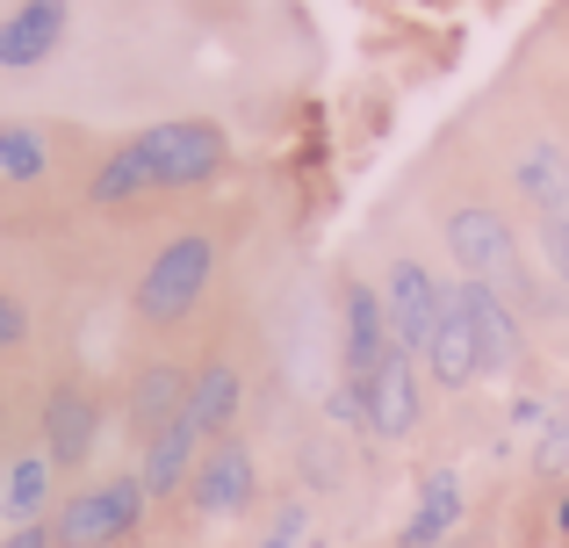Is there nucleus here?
I'll list each match as a JSON object with an SVG mask.
<instances>
[{
  "instance_id": "nucleus-9",
  "label": "nucleus",
  "mask_w": 569,
  "mask_h": 548,
  "mask_svg": "<svg viewBox=\"0 0 569 548\" xmlns=\"http://www.w3.org/2000/svg\"><path fill=\"white\" fill-rule=\"evenodd\" d=\"M72 37V0H14L0 14V72H43Z\"/></svg>"
},
{
  "instance_id": "nucleus-22",
  "label": "nucleus",
  "mask_w": 569,
  "mask_h": 548,
  "mask_svg": "<svg viewBox=\"0 0 569 548\" xmlns=\"http://www.w3.org/2000/svg\"><path fill=\"white\" fill-rule=\"evenodd\" d=\"M22 347H29V303L14 289H0V361H14Z\"/></svg>"
},
{
  "instance_id": "nucleus-4",
  "label": "nucleus",
  "mask_w": 569,
  "mask_h": 548,
  "mask_svg": "<svg viewBox=\"0 0 569 548\" xmlns=\"http://www.w3.org/2000/svg\"><path fill=\"white\" fill-rule=\"evenodd\" d=\"M144 512H152V498H144L138 469H123V477H101L87 491H72L51 512V541L58 548H116L144 527Z\"/></svg>"
},
{
  "instance_id": "nucleus-23",
  "label": "nucleus",
  "mask_w": 569,
  "mask_h": 548,
  "mask_svg": "<svg viewBox=\"0 0 569 548\" xmlns=\"http://www.w3.org/2000/svg\"><path fill=\"white\" fill-rule=\"evenodd\" d=\"M303 527H310V506H281L260 548H296V541H303Z\"/></svg>"
},
{
  "instance_id": "nucleus-21",
  "label": "nucleus",
  "mask_w": 569,
  "mask_h": 548,
  "mask_svg": "<svg viewBox=\"0 0 569 548\" xmlns=\"http://www.w3.org/2000/svg\"><path fill=\"white\" fill-rule=\"evenodd\" d=\"M533 469H541V477H562L569 469V405H548L541 440H533Z\"/></svg>"
},
{
  "instance_id": "nucleus-6",
  "label": "nucleus",
  "mask_w": 569,
  "mask_h": 548,
  "mask_svg": "<svg viewBox=\"0 0 569 548\" xmlns=\"http://www.w3.org/2000/svg\"><path fill=\"white\" fill-rule=\"evenodd\" d=\"M252 491H260V462H252V448L238 434L209 440L202 462H194V477H188V506L202 512V520H238V512L252 506Z\"/></svg>"
},
{
  "instance_id": "nucleus-20",
  "label": "nucleus",
  "mask_w": 569,
  "mask_h": 548,
  "mask_svg": "<svg viewBox=\"0 0 569 548\" xmlns=\"http://www.w3.org/2000/svg\"><path fill=\"white\" fill-rule=\"evenodd\" d=\"M533 246H541V268L569 289V210H541V217H533Z\"/></svg>"
},
{
  "instance_id": "nucleus-12",
  "label": "nucleus",
  "mask_w": 569,
  "mask_h": 548,
  "mask_svg": "<svg viewBox=\"0 0 569 548\" xmlns=\"http://www.w3.org/2000/svg\"><path fill=\"white\" fill-rule=\"evenodd\" d=\"M94 440H101V397L72 376L51 382V397H43V455L58 469H87L94 462Z\"/></svg>"
},
{
  "instance_id": "nucleus-1",
  "label": "nucleus",
  "mask_w": 569,
  "mask_h": 548,
  "mask_svg": "<svg viewBox=\"0 0 569 548\" xmlns=\"http://www.w3.org/2000/svg\"><path fill=\"white\" fill-rule=\"evenodd\" d=\"M223 167H231L223 123H209V116H167V123L123 138L87 173V202L123 210V202H144V196H188V188H209Z\"/></svg>"
},
{
  "instance_id": "nucleus-2",
  "label": "nucleus",
  "mask_w": 569,
  "mask_h": 548,
  "mask_svg": "<svg viewBox=\"0 0 569 548\" xmlns=\"http://www.w3.org/2000/svg\"><path fill=\"white\" fill-rule=\"evenodd\" d=\"M209 281H217V239H209V231H181V239H167L144 260L138 289H130V310L167 332V325H181V318L202 310Z\"/></svg>"
},
{
  "instance_id": "nucleus-24",
  "label": "nucleus",
  "mask_w": 569,
  "mask_h": 548,
  "mask_svg": "<svg viewBox=\"0 0 569 548\" xmlns=\"http://www.w3.org/2000/svg\"><path fill=\"white\" fill-rule=\"evenodd\" d=\"M0 548H58V541H51V520H37V527H8V535H0Z\"/></svg>"
},
{
  "instance_id": "nucleus-11",
  "label": "nucleus",
  "mask_w": 569,
  "mask_h": 548,
  "mask_svg": "<svg viewBox=\"0 0 569 548\" xmlns=\"http://www.w3.org/2000/svg\"><path fill=\"white\" fill-rule=\"evenodd\" d=\"M418 368H426V390H447V397H461L469 382H483L476 332H469V310H461L455 281H447V303H440V318H432L426 347H418Z\"/></svg>"
},
{
  "instance_id": "nucleus-5",
  "label": "nucleus",
  "mask_w": 569,
  "mask_h": 548,
  "mask_svg": "<svg viewBox=\"0 0 569 548\" xmlns=\"http://www.w3.org/2000/svg\"><path fill=\"white\" fill-rule=\"evenodd\" d=\"M389 347H397V339H389V318H382V289L376 281H347V289H339V382L361 397L368 382H376Z\"/></svg>"
},
{
  "instance_id": "nucleus-18",
  "label": "nucleus",
  "mask_w": 569,
  "mask_h": 548,
  "mask_svg": "<svg viewBox=\"0 0 569 548\" xmlns=\"http://www.w3.org/2000/svg\"><path fill=\"white\" fill-rule=\"evenodd\" d=\"M512 188L533 217L541 210H569V145L562 138H533L527 152L512 159Z\"/></svg>"
},
{
  "instance_id": "nucleus-25",
  "label": "nucleus",
  "mask_w": 569,
  "mask_h": 548,
  "mask_svg": "<svg viewBox=\"0 0 569 548\" xmlns=\"http://www.w3.org/2000/svg\"><path fill=\"white\" fill-rule=\"evenodd\" d=\"M556 535H562V541H569V491H562V498H556Z\"/></svg>"
},
{
  "instance_id": "nucleus-10",
  "label": "nucleus",
  "mask_w": 569,
  "mask_h": 548,
  "mask_svg": "<svg viewBox=\"0 0 569 548\" xmlns=\"http://www.w3.org/2000/svg\"><path fill=\"white\" fill-rule=\"evenodd\" d=\"M440 303H447V281L426 268V260H389V275H382V318H389V339H397L403 353H418L426 347V332H432V318H440Z\"/></svg>"
},
{
  "instance_id": "nucleus-26",
  "label": "nucleus",
  "mask_w": 569,
  "mask_h": 548,
  "mask_svg": "<svg viewBox=\"0 0 569 548\" xmlns=\"http://www.w3.org/2000/svg\"><path fill=\"white\" fill-rule=\"evenodd\" d=\"M447 548H469V541H447Z\"/></svg>"
},
{
  "instance_id": "nucleus-13",
  "label": "nucleus",
  "mask_w": 569,
  "mask_h": 548,
  "mask_svg": "<svg viewBox=\"0 0 569 548\" xmlns=\"http://www.w3.org/2000/svg\"><path fill=\"white\" fill-rule=\"evenodd\" d=\"M238 411H246V368H238L231 353H209L202 368H188V411L181 419L194 426V434L223 440L238 426Z\"/></svg>"
},
{
  "instance_id": "nucleus-27",
  "label": "nucleus",
  "mask_w": 569,
  "mask_h": 548,
  "mask_svg": "<svg viewBox=\"0 0 569 548\" xmlns=\"http://www.w3.org/2000/svg\"><path fill=\"white\" fill-rule=\"evenodd\" d=\"M0 469H8V462H0Z\"/></svg>"
},
{
  "instance_id": "nucleus-7",
  "label": "nucleus",
  "mask_w": 569,
  "mask_h": 548,
  "mask_svg": "<svg viewBox=\"0 0 569 548\" xmlns=\"http://www.w3.org/2000/svg\"><path fill=\"white\" fill-rule=\"evenodd\" d=\"M461 310H469V332H476V361H483V376H512L519 361H527V318H519L512 296H498L490 281H455Z\"/></svg>"
},
{
  "instance_id": "nucleus-19",
  "label": "nucleus",
  "mask_w": 569,
  "mask_h": 548,
  "mask_svg": "<svg viewBox=\"0 0 569 548\" xmlns=\"http://www.w3.org/2000/svg\"><path fill=\"white\" fill-rule=\"evenodd\" d=\"M51 173V138L37 123H0V188H37Z\"/></svg>"
},
{
  "instance_id": "nucleus-16",
  "label": "nucleus",
  "mask_w": 569,
  "mask_h": 548,
  "mask_svg": "<svg viewBox=\"0 0 569 548\" xmlns=\"http://www.w3.org/2000/svg\"><path fill=\"white\" fill-rule=\"evenodd\" d=\"M202 448L209 440L194 434L188 419H173V426H159L152 440L138 448V484H144V498H173V491H188V477H194V462H202Z\"/></svg>"
},
{
  "instance_id": "nucleus-15",
  "label": "nucleus",
  "mask_w": 569,
  "mask_h": 548,
  "mask_svg": "<svg viewBox=\"0 0 569 548\" xmlns=\"http://www.w3.org/2000/svg\"><path fill=\"white\" fill-rule=\"evenodd\" d=\"M51 512H58V462L43 448H14V462L0 469V520L37 527Z\"/></svg>"
},
{
  "instance_id": "nucleus-14",
  "label": "nucleus",
  "mask_w": 569,
  "mask_h": 548,
  "mask_svg": "<svg viewBox=\"0 0 569 548\" xmlns=\"http://www.w3.org/2000/svg\"><path fill=\"white\" fill-rule=\"evenodd\" d=\"M188 411V368L181 361H144L138 376H130V390H123V426H130V440H152L159 426H173Z\"/></svg>"
},
{
  "instance_id": "nucleus-8",
  "label": "nucleus",
  "mask_w": 569,
  "mask_h": 548,
  "mask_svg": "<svg viewBox=\"0 0 569 548\" xmlns=\"http://www.w3.org/2000/svg\"><path fill=\"white\" fill-rule=\"evenodd\" d=\"M361 411H368V434L376 440H411L418 419H426V368H418V353L389 347L376 382L361 390Z\"/></svg>"
},
{
  "instance_id": "nucleus-17",
  "label": "nucleus",
  "mask_w": 569,
  "mask_h": 548,
  "mask_svg": "<svg viewBox=\"0 0 569 548\" xmlns=\"http://www.w3.org/2000/svg\"><path fill=\"white\" fill-rule=\"evenodd\" d=\"M461 506H469V491H461L455 469H426V477H418L411 520L397 527V548H447L455 527H461Z\"/></svg>"
},
{
  "instance_id": "nucleus-3",
  "label": "nucleus",
  "mask_w": 569,
  "mask_h": 548,
  "mask_svg": "<svg viewBox=\"0 0 569 548\" xmlns=\"http://www.w3.org/2000/svg\"><path fill=\"white\" fill-rule=\"evenodd\" d=\"M447 253H455V268L469 281H490V289L512 296V303L533 296L519 231L505 225V210H490V202H461V210H447Z\"/></svg>"
}]
</instances>
